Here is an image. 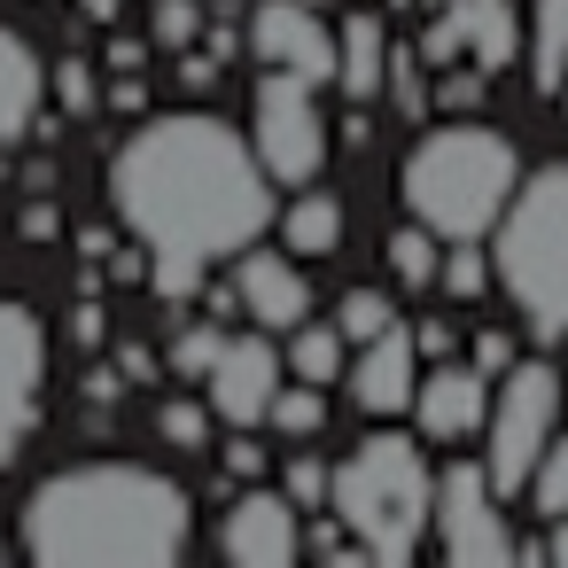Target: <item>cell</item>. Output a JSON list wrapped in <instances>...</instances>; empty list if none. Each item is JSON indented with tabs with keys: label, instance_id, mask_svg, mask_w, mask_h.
I'll list each match as a JSON object with an SVG mask.
<instances>
[{
	"label": "cell",
	"instance_id": "1",
	"mask_svg": "<svg viewBox=\"0 0 568 568\" xmlns=\"http://www.w3.org/2000/svg\"><path fill=\"white\" fill-rule=\"evenodd\" d=\"M110 203L149 250V288L164 304H195L203 265L250 250L273 226V172L226 118L187 110V118H149L118 149Z\"/></svg>",
	"mask_w": 568,
	"mask_h": 568
},
{
	"label": "cell",
	"instance_id": "2",
	"mask_svg": "<svg viewBox=\"0 0 568 568\" xmlns=\"http://www.w3.org/2000/svg\"><path fill=\"white\" fill-rule=\"evenodd\" d=\"M24 552L32 560H180L187 498L149 467H71L32 490Z\"/></svg>",
	"mask_w": 568,
	"mask_h": 568
},
{
	"label": "cell",
	"instance_id": "3",
	"mask_svg": "<svg viewBox=\"0 0 568 568\" xmlns=\"http://www.w3.org/2000/svg\"><path fill=\"white\" fill-rule=\"evenodd\" d=\"M521 195V156L506 133L459 118V125H436L413 156H405V211L420 226H436L444 242H483L506 203Z\"/></svg>",
	"mask_w": 568,
	"mask_h": 568
},
{
	"label": "cell",
	"instance_id": "4",
	"mask_svg": "<svg viewBox=\"0 0 568 568\" xmlns=\"http://www.w3.org/2000/svg\"><path fill=\"white\" fill-rule=\"evenodd\" d=\"M498 288L529 320V335L568 351V164H545L521 180V195L498 219Z\"/></svg>",
	"mask_w": 568,
	"mask_h": 568
},
{
	"label": "cell",
	"instance_id": "5",
	"mask_svg": "<svg viewBox=\"0 0 568 568\" xmlns=\"http://www.w3.org/2000/svg\"><path fill=\"white\" fill-rule=\"evenodd\" d=\"M327 514L366 545V560H413V545H420V529H428V514H436V490H428V459H420V444L413 436H366L343 467H335V498H327Z\"/></svg>",
	"mask_w": 568,
	"mask_h": 568
},
{
	"label": "cell",
	"instance_id": "6",
	"mask_svg": "<svg viewBox=\"0 0 568 568\" xmlns=\"http://www.w3.org/2000/svg\"><path fill=\"white\" fill-rule=\"evenodd\" d=\"M552 436H560V374L545 358L506 366L498 405H490V475H498V490H529Z\"/></svg>",
	"mask_w": 568,
	"mask_h": 568
},
{
	"label": "cell",
	"instance_id": "7",
	"mask_svg": "<svg viewBox=\"0 0 568 568\" xmlns=\"http://www.w3.org/2000/svg\"><path fill=\"white\" fill-rule=\"evenodd\" d=\"M257 156L281 187H312L320 164H327V118L312 102V79L296 71H273L257 87Z\"/></svg>",
	"mask_w": 568,
	"mask_h": 568
},
{
	"label": "cell",
	"instance_id": "8",
	"mask_svg": "<svg viewBox=\"0 0 568 568\" xmlns=\"http://www.w3.org/2000/svg\"><path fill=\"white\" fill-rule=\"evenodd\" d=\"M436 545L459 568H498V560L521 552L506 537V521H498V475L490 467H475V459L444 467V483H436Z\"/></svg>",
	"mask_w": 568,
	"mask_h": 568
},
{
	"label": "cell",
	"instance_id": "9",
	"mask_svg": "<svg viewBox=\"0 0 568 568\" xmlns=\"http://www.w3.org/2000/svg\"><path fill=\"white\" fill-rule=\"evenodd\" d=\"M250 55L273 63V71H296V79H312V87H335V79H343V32L320 24L312 0H257Z\"/></svg>",
	"mask_w": 568,
	"mask_h": 568
},
{
	"label": "cell",
	"instance_id": "10",
	"mask_svg": "<svg viewBox=\"0 0 568 568\" xmlns=\"http://www.w3.org/2000/svg\"><path fill=\"white\" fill-rule=\"evenodd\" d=\"M40 374H48V335L24 304L0 296V467H9L40 420Z\"/></svg>",
	"mask_w": 568,
	"mask_h": 568
},
{
	"label": "cell",
	"instance_id": "11",
	"mask_svg": "<svg viewBox=\"0 0 568 568\" xmlns=\"http://www.w3.org/2000/svg\"><path fill=\"white\" fill-rule=\"evenodd\" d=\"M281 374H288V358L273 351V327H257V335H226V351H219V366H211V405H219V420H226V428H257V420H273Z\"/></svg>",
	"mask_w": 568,
	"mask_h": 568
},
{
	"label": "cell",
	"instance_id": "12",
	"mask_svg": "<svg viewBox=\"0 0 568 568\" xmlns=\"http://www.w3.org/2000/svg\"><path fill=\"white\" fill-rule=\"evenodd\" d=\"M219 545H226V560L281 568V560H296L312 537L296 529V498H281V490H242V498L226 506V521H219Z\"/></svg>",
	"mask_w": 568,
	"mask_h": 568
},
{
	"label": "cell",
	"instance_id": "13",
	"mask_svg": "<svg viewBox=\"0 0 568 568\" xmlns=\"http://www.w3.org/2000/svg\"><path fill=\"white\" fill-rule=\"evenodd\" d=\"M234 296H242V312H250L257 327H273V335H296V327L312 320V288H304V273H296L288 257H273V250H242V265H234Z\"/></svg>",
	"mask_w": 568,
	"mask_h": 568
},
{
	"label": "cell",
	"instance_id": "14",
	"mask_svg": "<svg viewBox=\"0 0 568 568\" xmlns=\"http://www.w3.org/2000/svg\"><path fill=\"white\" fill-rule=\"evenodd\" d=\"M413 358H420V335H405V327L358 343V366H351V397H358V413H405V405L420 397Z\"/></svg>",
	"mask_w": 568,
	"mask_h": 568
},
{
	"label": "cell",
	"instance_id": "15",
	"mask_svg": "<svg viewBox=\"0 0 568 568\" xmlns=\"http://www.w3.org/2000/svg\"><path fill=\"white\" fill-rule=\"evenodd\" d=\"M413 413H420V436H436V444H459V436H475L483 420H490V397H483V366H436L428 382H420V397H413Z\"/></svg>",
	"mask_w": 568,
	"mask_h": 568
},
{
	"label": "cell",
	"instance_id": "16",
	"mask_svg": "<svg viewBox=\"0 0 568 568\" xmlns=\"http://www.w3.org/2000/svg\"><path fill=\"white\" fill-rule=\"evenodd\" d=\"M444 17L459 24V48L475 71H506L529 40H521V17H514V0H444Z\"/></svg>",
	"mask_w": 568,
	"mask_h": 568
},
{
	"label": "cell",
	"instance_id": "17",
	"mask_svg": "<svg viewBox=\"0 0 568 568\" xmlns=\"http://www.w3.org/2000/svg\"><path fill=\"white\" fill-rule=\"evenodd\" d=\"M389 32H382V17L374 9H358V17H343V94L358 102V110H374L382 94H389Z\"/></svg>",
	"mask_w": 568,
	"mask_h": 568
},
{
	"label": "cell",
	"instance_id": "18",
	"mask_svg": "<svg viewBox=\"0 0 568 568\" xmlns=\"http://www.w3.org/2000/svg\"><path fill=\"white\" fill-rule=\"evenodd\" d=\"M40 87H48L40 55H32L9 24H0V149L32 133V118H40Z\"/></svg>",
	"mask_w": 568,
	"mask_h": 568
},
{
	"label": "cell",
	"instance_id": "19",
	"mask_svg": "<svg viewBox=\"0 0 568 568\" xmlns=\"http://www.w3.org/2000/svg\"><path fill=\"white\" fill-rule=\"evenodd\" d=\"M529 87L545 102L568 94V0H537L529 17Z\"/></svg>",
	"mask_w": 568,
	"mask_h": 568
},
{
	"label": "cell",
	"instance_id": "20",
	"mask_svg": "<svg viewBox=\"0 0 568 568\" xmlns=\"http://www.w3.org/2000/svg\"><path fill=\"white\" fill-rule=\"evenodd\" d=\"M281 234H288L296 257H335V250H343V203L320 195V187H304V195L281 211Z\"/></svg>",
	"mask_w": 568,
	"mask_h": 568
},
{
	"label": "cell",
	"instance_id": "21",
	"mask_svg": "<svg viewBox=\"0 0 568 568\" xmlns=\"http://www.w3.org/2000/svg\"><path fill=\"white\" fill-rule=\"evenodd\" d=\"M343 327H320V320H304L296 335H288V374L296 382H335L343 374Z\"/></svg>",
	"mask_w": 568,
	"mask_h": 568
},
{
	"label": "cell",
	"instance_id": "22",
	"mask_svg": "<svg viewBox=\"0 0 568 568\" xmlns=\"http://www.w3.org/2000/svg\"><path fill=\"white\" fill-rule=\"evenodd\" d=\"M219 351H226V327H219V320H187V327L172 335V374H187V382H211Z\"/></svg>",
	"mask_w": 568,
	"mask_h": 568
},
{
	"label": "cell",
	"instance_id": "23",
	"mask_svg": "<svg viewBox=\"0 0 568 568\" xmlns=\"http://www.w3.org/2000/svg\"><path fill=\"white\" fill-rule=\"evenodd\" d=\"M389 273H397L405 288H428V281H444V265H436V226H405V234L389 242Z\"/></svg>",
	"mask_w": 568,
	"mask_h": 568
},
{
	"label": "cell",
	"instance_id": "24",
	"mask_svg": "<svg viewBox=\"0 0 568 568\" xmlns=\"http://www.w3.org/2000/svg\"><path fill=\"white\" fill-rule=\"evenodd\" d=\"M335 327H343L351 343H374V335H389V327H397V304H389L382 288H351V296L335 304Z\"/></svg>",
	"mask_w": 568,
	"mask_h": 568
},
{
	"label": "cell",
	"instance_id": "25",
	"mask_svg": "<svg viewBox=\"0 0 568 568\" xmlns=\"http://www.w3.org/2000/svg\"><path fill=\"white\" fill-rule=\"evenodd\" d=\"M490 273H498V257H490L483 242H452V257H444V296L475 304V296L490 288Z\"/></svg>",
	"mask_w": 568,
	"mask_h": 568
},
{
	"label": "cell",
	"instance_id": "26",
	"mask_svg": "<svg viewBox=\"0 0 568 568\" xmlns=\"http://www.w3.org/2000/svg\"><path fill=\"white\" fill-rule=\"evenodd\" d=\"M545 521H560L568 514V436H552V452L537 459V475H529V490H521Z\"/></svg>",
	"mask_w": 568,
	"mask_h": 568
},
{
	"label": "cell",
	"instance_id": "27",
	"mask_svg": "<svg viewBox=\"0 0 568 568\" xmlns=\"http://www.w3.org/2000/svg\"><path fill=\"white\" fill-rule=\"evenodd\" d=\"M273 428H281V436H320V428H327V397H320V382L281 389V397H273Z\"/></svg>",
	"mask_w": 568,
	"mask_h": 568
},
{
	"label": "cell",
	"instance_id": "28",
	"mask_svg": "<svg viewBox=\"0 0 568 568\" xmlns=\"http://www.w3.org/2000/svg\"><path fill=\"white\" fill-rule=\"evenodd\" d=\"M389 102H397V118H428V55L420 48L389 55Z\"/></svg>",
	"mask_w": 568,
	"mask_h": 568
},
{
	"label": "cell",
	"instance_id": "29",
	"mask_svg": "<svg viewBox=\"0 0 568 568\" xmlns=\"http://www.w3.org/2000/svg\"><path fill=\"white\" fill-rule=\"evenodd\" d=\"M195 32H203V0H164L149 40H156L164 55H187V48H195Z\"/></svg>",
	"mask_w": 568,
	"mask_h": 568
},
{
	"label": "cell",
	"instance_id": "30",
	"mask_svg": "<svg viewBox=\"0 0 568 568\" xmlns=\"http://www.w3.org/2000/svg\"><path fill=\"white\" fill-rule=\"evenodd\" d=\"M211 420H219V405H187V397H172V405L156 413V428H164V444H180V452H195V444L211 436Z\"/></svg>",
	"mask_w": 568,
	"mask_h": 568
},
{
	"label": "cell",
	"instance_id": "31",
	"mask_svg": "<svg viewBox=\"0 0 568 568\" xmlns=\"http://www.w3.org/2000/svg\"><path fill=\"white\" fill-rule=\"evenodd\" d=\"M55 102H63L71 118H87V110L102 102V94H94V63H79V55H63V63H55Z\"/></svg>",
	"mask_w": 568,
	"mask_h": 568
},
{
	"label": "cell",
	"instance_id": "32",
	"mask_svg": "<svg viewBox=\"0 0 568 568\" xmlns=\"http://www.w3.org/2000/svg\"><path fill=\"white\" fill-rule=\"evenodd\" d=\"M288 498H296V506H327V498H335V467H320V459H288Z\"/></svg>",
	"mask_w": 568,
	"mask_h": 568
},
{
	"label": "cell",
	"instance_id": "33",
	"mask_svg": "<svg viewBox=\"0 0 568 568\" xmlns=\"http://www.w3.org/2000/svg\"><path fill=\"white\" fill-rule=\"evenodd\" d=\"M420 55H428V71H444V63H459L467 48H459V24L452 17H436L428 32H420Z\"/></svg>",
	"mask_w": 568,
	"mask_h": 568
},
{
	"label": "cell",
	"instance_id": "34",
	"mask_svg": "<svg viewBox=\"0 0 568 568\" xmlns=\"http://www.w3.org/2000/svg\"><path fill=\"white\" fill-rule=\"evenodd\" d=\"M475 366H483V374H506V366H521V358H514V335L483 327V335H475Z\"/></svg>",
	"mask_w": 568,
	"mask_h": 568
},
{
	"label": "cell",
	"instance_id": "35",
	"mask_svg": "<svg viewBox=\"0 0 568 568\" xmlns=\"http://www.w3.org/2000/svg\"><path fill=\"white\" fill-rule=\"evenodd\" d=\"M483 79H490V71H459V79H444V94H436V102H444V110H467V102L483 94Z\"/></svg>",
	"mask_w": 568,
	"mask_h": 568
},
{
	"label": "cell",
	"instance_id": "36",
	"mask_svg": "<svg viewBox=\"0 0 568 568\" xmlns=\"http://www.w3.org/2000/svg\"><path fill=\"white\" fill-rule=\"evenodd\" d=\"M226 467H234V475H265V452L250 444V428H234V444H226Z\"/></svg>",
	"mask_w": 568,
	"mask_h": 568
},
{
	"label": "cell",
	"instance_id": "37",
	"mask_svg": "<svg viewBox=\"0 0 568 568\" xmlns=\"http://www.w3.org/2000/svg\"><path fill=\"white\" fill-rule=\"evenodd\" d=\"M156 40H110V71H141Z\"/></svg>",
	"mask_w": 568,
	"mask_h": 568
},
{
	"label": "cell",
	"instance_id": "38",
	"mask_svg": "<svg viewBox=\"0 0 568 568\" xmlns=\"http://www.w3.org/2000/svg\"><path fill=\"white\" fill-rule=\"evenodd\" d=\"M413 335H420V351H428V358H452V327H444V320H420Z\"/></svg>",
	"mask_w": 568,
	"mask_h": 568
},
{
	"label": "cell",
	"instance_id": "39",
	"mask_svg": "<svg viewBox=\"0 0 568 568\" xmlns=\"http://www.w3.org/2000/svg\"><path fill=\"white\" fill-rule=\"evenodd\" d=\"M118 374H133V382H149V374H156V358H149V351H133V343H125V351H118Z\"/></svg>",
	"mask_w": 568,
	"mask_h": 568
},
{
	"label": "cell",
	"instance_id": "40",
	"mask_svg": "<svg viewBox=\"0 0 568 568\" xmlns=\"http://www.w3.org/2000/svg\"><path fill=\"white\" fill-rule=\"evenodd\" d=\"M24 234H32V242H48V234H55V211H48V203H32V211H24Z\"/></svg>",
	"mask_w": 568,
	"mask_h": 568
},
{
	"label": "cell",
	"instance_id": "41",
	"mask_svg": "<svg viewBox=\"0 0 568 568\" xmlns=\"http://www.w3.org/2000/svg\"><path fill=\"white\" fill-rule=\"evenodd\" d=\"M545 552L568 568V514H560V521H545Z\"/></svg>",
	"mask_w": 568,
	"mask_h": 568
},
{
	"label": "cell",
	"instance_id": "42",
	"mask_svg": "<svg viewBox=\"0 0 568 568\" xmlns=\"http://www.w3.org/2000/svg\"><path fill=\"white\" fill-rule=\"evenodd\" d=\"M79 9H87V17H102V24H110V17H118V0H79Z\"/></svg>",
	"mask_w": 568,
	"mask_h": 568
},
{
	"label": "cell",
	"instance_id": "43",
	"mask_svg": "<svg viewBox=\"0 0 568 568\" xmlns=\"http://www.w3.org/2000/svg\"><path fill=\"white\" fill-rule=\"evenodd\" d=\"M389 9H413V0H389Z\"/></svg>",
	"mask_w": 568,
	"mask_h": 568
},
{
	"label": "cell",
	"instance_id": "44",
	"mask_svg": "<svg viewBox=\"0 0 568 568\" xmlns=\"http://www.w3.org/2000/svg\"><path fill=\"white\" fill-rule=\"evenodd\" d=\"M312 9H327V0H312Z\"/></svg>",
	"mask_w": 568,
	"mask_h": 568
},
{
	"label": "cell",
	"instance_id": "45",
	"mask_svg": "<svg viewBox=\"0 0 568 568\" xmlns=\"http://www.w3.org/2000/svg\"><path fill=\"white\" fill-rule=\"evenodd\" d=\"M428 9H444V0H428Z\"/></svg>",
	"mask_w": 568,
	"mask_h": 568
},
{
	"label": "cell",
	"instance_id": "46",
	"mask_svg": "<svg viewBox=\"0 0 568 568\" xmlns=\"http://www.w3.org/2000/svg\"><path fill=\"white\" fill-rule=\"evenodd\" d=\"M560 110H568V94H560Z\"/></svg>",
	"mask_w": 568,
	"mask_h": 568
}]
</instances>
